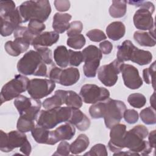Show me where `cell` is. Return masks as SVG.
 <instances>
[{
  "label": "cell",
  "instance_id": "obj_50",
  "mask_svg": "<svg viewBox=\"0 0 156 156\" xmlns=\"http://www.w3.org/2000/svg\"><path fill=\"white\" fill-rule=\"evenodd\" d=\"M99 49L101 51L102 53L104 54H109L113 49L112 43L108 41L105 40L99 44Z\"/></svg>",
  "mask_w": 156,
  "mask_h": 156
},
{
  "label": "cell",
  "instance_id": "obj_22",
  "mask_svg": "<svg viewBox=\"0 0 156 156\" xmlns=\"http://www.w3.org/2000/svg\"><path fill=\"white\" fill-rule=\"evenodd\" d=\"M133 38L140 46L153 47L155 45L154 27L150 29L149 32L143 31H135L133 34Z\"/></svg>",
  "mask_w": 156,
  "mask_h": 156
},
{
  "label": "cell",
  "instance_id": "obj_35",
  "mask_svg": "<svg viewBox=\"0 0 156 156\" xmlns=\"http://www.w3.org/2000/svg\"><path fill=\"white\" fill-rule=\"evenodd\" d=\"M34 121L20 116L16 124V129L18 130L26 133L31 132L35 127Z\"/></svg>",
  "mask_w": 156,
  "mask_h": 156
},
{
  "label": "cell",
  "instance_id": "obj_45",
  "mask_svg": "<svg viewBox=\"0 0 156 156\" xmlns=\"http://www.w3.org/2000/svg\"><path fill=\"white\" fill-rule=\"evenodd\" d=\"M70 152V144L64 140L59 143L57 150L53 154V155H68Z\"/></svg>",
  "mask_w": 156,
  "mask_h": 156
},
{
  "label": "cell",
  "instance_id": "obj_12",
  "mask_svg": "<svg viewBox=\"0 0 156 156\" xmlns=\"http://www.w3.org/2000/svg\"><path fill=\"white\" fill-rule=\"evenodd\" d=\"M121 73L125 86L129 89L136 90L143 85V80L139 74V71L134 66L123 63Z\"/></svg>",
  "mask_w": 156,
  "mask_h": 156
},
{
  "label": "cell",
  "instance_id": "obj_39",
  "mask_svg": "<svg viewBox=\"0 0 156 156\" xmlns=\"http://www.w3.org/2000/svg\"><path fill=\"white\" fill-rule=\"evenodd\" d=\"M69 65L73 66H78L83 62V56L81 51H74L69 49Z\"/></svg>",
  "mask_w": 156,
  "mask_h": 156
},
{
  "label": "cell",
  "instance_id": "obj_2",
  "mask_svg": "<svg viewBox=\"0 0 156 156\" xmlns=\"http://www.w3.org/2000/svg\"><path fill=\"white\" fill-rule=\"evenodd\" d=\"M22 23L32 20L44 23L51 13L50 2L48 0L27 1L17 7Z\"/></svg>",
  "mask_w": 156,
  "mask_h": 156
},
{
  "label": "cell",
  "instance_id": "obj_17",
  "mask_svg": "<svg viewBox=\"0 0 156 156\" xmlns=\"http://www.w3.org/2000/svg\"><path fill=\"white\" fill-rule=\"evenodd\" d=\"M68 122L80 131L87 130L91 124L90 119L79 108L75 107H72V113Z\"/></svg>",
  "mask_w": 156,
  "mask_h": 156
},
{
  "label": "cell",
  "instance_id": "obj_52",
  "mask_svg": "<svg viewBox=\"0 0 156 156\" xmlns=\"http://www.w3.org/2000/svg\"><path fill=\"white\" fill-rule=\"evenodd\" d=\"M140 155V154L138 153H136V152H132L130 151H127V152H121V151H119V152H117L116 153L114 154L113 155Z\"/></svg>",
  "mask_w": 156,
  "mask_h": 156
},
{
  "label": "cell",
  "instance_id": "obj_1",
  "mask_svg": "<svg viewBox=\"0 0 156 156\" xmlns=\"http://www.w3.org/2000/svg\"><path fill=\"white\" fill-rule=\"evenodd\" d=\"M126 109V105L124 102L109 98L91 105L89 108V113L93 119L103 118L106 127L110 129L119 123Z\"/></svg>",
  "mask_w": 156,
  "mask_h": 156
},
{
  "label": "cell",
  "instance_id": "obj_11",
  "mask_svg": "<svg viewBox=\"0 0 156 156\" xmlns=\"http://www.w3.org/2000/svg\"><path fill=\"white\" fill-rule=\"evenodd\" d=\"M55 88V82L47 79L30 80L27 92L31 98L40 99L50 94Z\"/></svg>",
  "mask_w": 156,
  "mask_h": 156
},
{
  "label": "cell",
  "instance_id": "obj_49",
  "mask_svg": "<svg viewBox=\"0 0 156 156\" xmlns=\"http://www.w3.org/2000/svg\"><path fill=\"white\" fill-rule=\"evenodd\" d=\"M62 71V69L54 65V66L51 69L49 73V75L48 76L51 80H52L54 82L58 83V80H59V78H60V76Z\"/></svg>",
  "mask_w": 156,
  "mask_h": 156
},
{
  "label": "cell",
  "instance_id": "obj_47",
  "mask_svg": "<svg viewBox=\"0 0 156 156\" xmlns=\"http://www.w3.org/2000/svg\"><path fill=\"white\" fill-rule=\"evenodd\" d=\"M54 4L55 9L59 12H66L70 8V2L68 0H55Z\"/></svg>",
  "mask_w": 156,
  "mask_h": 156
},
{
  "label": "cell",
  "instance_id": "obj_46",
  "mask_svg": "<svg viewBox=\"0 0 156 156\" xmlns=\"http://www.w3.org/2000/svg\"><path fill=\"white\" fill-rule=\"evenodd\" d=\"M15 9V3L13 1H0V13H6Z\"/></svg>",
  "mask_w": 156,
  "mask_h": 156
},
{
  "label": "cell",
  "instance_id": "obj_19",
  "mask_svg": "<svg viewBox=\"0 0 156 156\" xmlns=\"http://www.w3.org/2000/svg\"><path fill=\"white\" fill-rule=\"evenodd\" d=\"M57 93L62 98L63 104L68 107L79 108L82 106V98L75 91L72 90H58Z\"/></svg>",
  "mask_w": 156,
  "mask_h": 156
},
{
  "label": "cell",
  "instance_id": "obj_3",
  "mask_svg": "<svg viewBox=\"0 0 156 156\" xmlns=\"http://www.w3.org/2000/svg\"><path fill=\"white\" fill-rule=\"evenodd\" d=\"M148 133L147 128L143 125H137L126 131L124 139V147L133 152H140L143 155H148L152 150L149 142L144 140Z\"/></svg>",
  "mask_w": 156,
  "mask_h": 156
},
{
  "label": "cell",
  "instance_id": "obj_27",
  "mask_svg": "<svg viewBox=\"0 0 156 156\" xmlns=\"http://www.w3.org/2000/svg\"><path fill=\"white\" fill-rule=\"evenodd\" d=\"M90 144L88 137L85 134H80L70 144V151L73 154L77 155L85 151Z\"/></svg>",
  "mask_w": 156,
  "mask_h": 156
},
{
  "label": "cell",
  "instance_id": "obj_29",
  "mask_svg": "<svg viewBox=\"0 0 156 156\" xmlns=\"http://www.w3.org/2000/svg\"><path fill=\"white\" fill-rule=\"evenodd\" d=\"M127 11V1L124 0H113L109 8L110 15L115 18L123 17Z\"/></svg>",
  "mask_w": 156,
  "mask_h": 156
},
{
  "label": "cell",
  "instance_id": "obj_4",
  "mask_svg": "<svg viewBox=\"0 0 156 156\" xmlns=\"http://www.w3.org/2000/svg\"><path fill=\"white\" fill-rule=\"evenodd\" d=\"M18 71L24 75L35 76H48V69L40 54L34 50H30L18 60Z\"/></svg>",
  "mask_w": 156,
  "mask_h": 156
},
{
  "label": "cell",
  "instance_id": "obj_37",
  "mask_svg": "<svg viewBox=\"0 0 156 156\" xmlns=\"http://www.w3.org/2000/svg\"><path fill=\"white\" fill-rule=\"evenodd\" d=\"M27 28L29 32L35 37L41 34V32L45 29L46 26L43 22L35 20H32L29 21Z\"/></svg>",
  "mask_w": 156,
  "mask_h": 156
},
{
  "label": "cell",
  "instance_id": "obj_40",
  "mask_svg": "<svg viewBox=\"0 0 156 156\" xmlns=\"http://www.w3.org/2000/svg\"><path fill=\"white\" fill-rule=\"evenodd\" d=\"M17 28L12 23L1 19V35L2 37L10 35Z\"/></svg>",
  "mask_w": 156,
  "mask_h": 156
},
{
  "label": "cell",
  "instance_id": "obj_31",
  "mask_svg": "<svg viewBox=\"0 0 156 156\" xmlns=\"http://www.w3.org/2000/svg\"><path fill=\"white\" fill-rule=\"evenodd\" d=\"M142 121L147 125H152L156 123L155 110L152 107H148L143 109L140 113Z\"/></svg>",
  "mask_w": 156,
  "mask_h": 156
},
{
  "label": "cell",
  "instance_id": "obj_8",
  "mask_svg": "<svg viewBox=\"0 0 156 156\" xmlns=\"http://www.w3.org/2000/svg\"><path fill=\"white\" fill-rule=\"evenodd\" d=\"M13 104L20 116L32 121L37 119L41 106V102L39 99L24 95H20L15 98Z\"/></svg>",
  "mask_w": 156,
  "mask_h": 156
},
{
  "label": "cell",
  "instance_id": "obj_23",
  "mask_svg": "<svg viewBox=\"0 0 156 156\" xmlns=\"http://www.w3.org/2000/svg\"><path fill=\"white\" fill-rule=\"evenodd\" d=\"M83 56V62L90 64H100L102 58L101 51L94 45H89L82 51Z\"/></svg>",
  "mask_w": 156,
  "mask_h": 156
},
{
  "label": "cell",
  "instance_id": "obj_16",
  "mask_svg": "<svg viewBox=\"0 0 156 156\" xmlns=\"http://www.w3.org/2000/svg\"><path fill=\"white\" fill-rule=\"evenodd\" d=\"M32 43L23 37L15 38L14 41H8L5 43L4 48L8 54L17 57L26 52Z\"/></svg>",
  "mask_w": 156,
  "mask_h": 156
},
{
  "label": "cell",
  "instance_id": "obj_18",
  "mask_svg": "<svg viewBox=\"0 0 156 156\" xmlns=\"http://www.w3.org/2000/svg\"><path fill=\"white\" fill-rule=\"evenodd\" d=\"M58 39L59 34L55 31L44 32L36 36L31 44L34 48L37 46L49 47L57 43Z\"/></svg>",
  "mask_w": 156,
  "mask_h": 156
},
{
  "label": "cell",
  "instance_id": "obj_14",
  "mask_svg": "<svg viewBox=\"0 0 156 156\" xmlns=\"http://www.w3.org/2000/svg\"><path fill=\"white\" fill-rule=\"evenodd\" d=\"M154 12V10L144 7L137 10L133 17L135 27L141 30H147L154 28V23L152 16Z\"/></svg>",
  "mask_w": 156,
  "mask_h": 156
},
{
  "label": "cell",
  "instance_id": "obj_33",
  "mask_svg": "<svg viewBox=\"0 0 156 156\" xmlns=\"http://www.w3.org/2000/svg\"><path fill=\"white\" fill-rule=\"evenodd\" d=\"M127 101L132 107L140 108L145 105L146 99V97L141 93H133L128 96Z\"/></svg>",
  "mask_w": 156,
  "mask_h": 156
},
{
  "label": "cell",
  "instance_id": "obj_5",
  "mask_svg": "<svg viewBox=\"0 0 156 156\" xmlns=\"http://www.w3.org/2000/svg\"><path fill=\"white\" fill-rule=\"evenodd\" d=\"M0 150L4 152H9L14 149L20 147V151L26 155L31 153L32 147L26 135L19 130H12L8 133L1 130Z\"/></svg>",
  "mask_w": 156,
  "mask_h": 156
},
{
  "label": "cell",
  "instance_id": "obj_6",
  "mask_svg": "<svg viewBox=\"0 0 156 156\" xmlns=\"http://www.w3.org/2000/svg\"><path fill=\"white\" fill-rule=\"evenodd\" d=\"M72 113L71 107H58L41 110L37 117V125L46 129H51L63 122H68Z\"/></svg>",
  "mask_w": 156,
  "mask_h": 156
},
{
  "label": "cell",
  "instance_id": "obj_30",
  "mask_svg": "<svg viewBox=\"0 0 156 156\" xmlns=\"http://www.w3.org/2000/svg\"><path fill=\"white\" fill-rule=\"evenodd\" d=\"M31 134L37 143L48 144L50 136V131L49 129H46L37 125L31 131Z\"/></svg>",
  "mask_w": 156,
  "mask_h": 156
},
{
  "label": "cell",
  "instance_id": "obj_42",
  "mask_svg": "<svg viewBox=\"0 0 156 156\" xmlns=\"http://www.w3.org/2000/svg\"><path fill=\"white\" fill-rule=\"evenodd\" d=\"M86 35L91 41L94 42H99L107 38V36L104 32L97 29L89 30L87 32Z\"/></svg>",
  "mask_w": 156,
  "mask_h": 156
},
{
  "label": "cell",
  "instance_id": "obj_20",
  "mask_svg": "<svg viewBox=\"0 0 156 156\" xmlns=\"http://www.w3.org/2000/svg\"><path fill=\"white\" fill-rule=\"evenodd\" d=\"M79 78L80 73L77 68H68L62 69L58 83L63 86H71L76 83Z\"/></svg>",
  "mask_w": 156,
  "mask_h": 156
},
{
  "label": "cell",
  "instance_id": "obj_9",
  "mask_svg": "<svg viewBox=\"0 0 156 156\" xmlns=\"http://www.w3.org/2000/svg\"><path fill=\"white\" fill-rule=\"evenodd\" d=\"M123 63L115 59L109 64L101 66L98 71L99 80L106 87L115 85L118 81V74L121 73Z\"/></svg>",
  "mask_w": 156,
  "mask_h": 156
},
{
  "label": "cell",
  "instance_id": "obj_13",
  "mask_svg": "<svg viewBox=\"0 0 156 156\" xmlns=\"http://www.w3.org/2000/svg\"><path fill=\"white\" fill-rule=\"evenodd\" d=\"M126 132V126L116 124L110 129V139L108 143V149L113 152L121 151L124 148V139Z\"/></svg>",
  "mask_w": 156,
  "mask_h": 156
},
{
  "label": "cell",
  "instance_id": "obj_26",
  "mask_svg": "<svg viewBox=\"0 0 156 156\" xmlns=\"http://www.w3.org/2000/svg\"><path fill=\"white\" fill-rule=\"evenodd\" d=\"M135 47V46L131 41H124L120 45L118 46L116 59L123 63L124 62L130 60L131 54Z\"/></svg>",
  "mask_w": 156,
  "mask_h": 156
},
{
  "label": "cell",
  "instance_id": "obj_10",
  "mask_svg": "<svg viewBox=\"0 0 156 156\" xmlns=\"http://www.w3.org/2000/svg\"><path fill=\"white\" fill-rule=\"evenodd\" d=\"M80 96L86 104H95L110 98V91L95 84H85L80 90Z\"/></svg>",
  "mask_w": 156,
  "mask_h": 156
},
{
  "label": "cell",
  "instance_id": "obj_51",
  "mask_svg": "<svg viewBox=\"0 0 156 156\" xmlns=\"http://www.w3.org/2000/svg\"><path fill=\"white\" fill-rule=\"evenodd\" d=\"M155 132L156 131L155 130L151 131L148 136L149 143L152 148L155 147Z\"/></svg>",
  "mask_w": 156,
  "mask_h": 156
},
{
  "label": "cell",
  "instance_id": "obj_44",
  "mask_svg": "<svg viewBox=\"0 0 156 156\" xmlns=\"http://www.w3.org/2000/svg\"><path fill=\"white\" fill-rule=\"evenodd\" d=\"M123 118L129 124H132L136 122L138 120V113L134 109H126L124 112Z\"/></svg>",
  "mask_w": 156,
  "mask_h": 156
},
{
  "label": "cell",
  "instance_id": "obj_34",
  "mask_svg": "<svg viewBox=\"0 0 156 156\" xmlns=\"http://www.w3.org/2000/svg\"><path fill=\"white\" fill-rule=\"evenodd\" d=\"M85 38L82 34H78L70 37L67 39L66 41L67 45L69 47L75 49H80L82 48L85 46Z\"/></svg>",
  "mask_w": 156,
  "mask_h": 156
},
{
  "label": "cell",
  "instance_id": "obj_43",
  "mask_svg": "<svg viewBox=\"0 0 156 156\" xmlns=\"http://www.w3.org/2000/svg\"><path fill=\"white\" fill-rule=\"evenodd\" d=\"M83 29V24L80 21H74L69 24L67 30V35L70 37L80 34Z\"/></svg>",
  "mask_w": 156,
  "mask_h": 156
},
{
  "label": "cell",
  "instance_id": "obj_21",
  "mask_svg": "<svg viewBox=\"0 0 156 156\" xmlns=\"http://www.w3.org/2000/svg\"><path fill=\"white\" fill-rule=\"evenodd\" d=\"M72 16L69 13H55L53 16L52 28L58 34H62L68 30Z\"/></svg>",
  "mask_w": 156,
  "mask_h": 156
},
{
  "label": "cell",
  "instance_id": "obj_38",
  "mask_svg": "<svg viewBox=\"0 0 156 156\" xmlns=\"http://www.w3.org/2000/svg\"><path fill=\"white\" fill-rule=\"evenodd\" d=\"M34 49L41 55L43 61L45 64L52 65L53 63L52 58V51L48 47L37 46L34 47Z\"/></svg>",
  "mask_w": 156,
  "mask_h": 156
},
{
  "label": "cell",
  "instance_id": "obj_25",
  "mask_svg": "<svg viewBox=\"0 0 156 156\" xmlns=\"http://www.w3.org/2000/svg\"><path fill=\"white\" fill-rule=\"evenodd\" d=\"M152 60V54L149 51L140 49L136 46L132 51L130 60L143 66L149 64Z\"/></svg>",
  "mask_w": 156,
  "mask_h": 156
},
{
  "label": "cell",
  "instance_id": "obj_48",
  "mask_svg": "<svg viewBox=\"0 0 156 156\" xmlns=\"http://www.w3.org/2000/svg\"><path fill=\"white\" fill-rule=\"evenodd\" d=\"M127 2H128L129 4L135 5L136 7H138L140 8H147L152 10H155V7L154 5L152 2H149V1H127Z\"/></svg>",
  "mask_w": 156,
  "mask_h": 156
},
{
  "label": "cell",
  "instance_id": "obj_53",
  "mask_svg": "<svg viewBox=\"0 0 156 156\" xmlns=\"http://www.w3.org/2000/svg\"><path fill=\"white\" fill-rule=\"evenodd\" d=\"M150 104L151 105V107L152 108H154V109H155V92H154L152 95L151 96Z\"/></svg>",
  "mask_w": 156,
  "mask_h": 156
},
{
  "label": "cell",
  "instance_id": "obj_36",
  "mask_svg": "<svg viewBox=\"0 0 156 156\" xmlns=\"http://www.w3.org/2000/svg\"><path fill=\"white\" fill-rule=\"evenodd\" d=\"M155 62L143 71V78L147 84H152L155 89Z\"/></svg>",
  "mask_w": 156,
  "mask_h": 156
},
{
  "label": "cell",
  "instance_id": "obj_15",
  "mask_svg": "<svg viewBox=\"0 0 156 156\" xmlns=\"http://www.w3.org/2000/svg\"><path fill=\"white\" fill-rule=\"evenodd\" d=\"M76 133L74 126L68 122L50 131L49 145H54L58 141L71 140Z\"/></svg>",
  "mask_w": 156,
  "mask_h": 156
},
{
  "label": "cell",
  "instance_id": "obj_32",
  "mask_svg": "<svg viewBox=\"0 0 156 156\" xmlns=\"http://www.w3.org/2000/svg\"><path fill=\"white\" fill-rule=\"evenodd\" d=\"M63 104L61 96L56 92L50 98H46L43 102V107L46 110L52 109L55 107H61Z\"/></svg>",
  "mask_w": 156,
  "mask_h": 156
},
{
  "label": "cell",
  "instance_id": "obj_41",
  "mask_svg": "<svg viewBox=\"0 0 156 156\" xmlns=\"http://www.w3.org/2000/svg\"><path fill=\"white\" fill-rule=\"evenodd\" d=\"M85 155H97L107 156L108 155L106 147L103 144H96L94 145L90 150L84 154Z\"/></svg>",
  "mask_w": 156,
  "mask_h": 156
},
{
  "label": "cell",
  "instance_id": "obj_28",
  "mask_svg": "<svg viewBox=\"0 0 156 156\" xmlns=\"http://www.w3.org/2000/svg\"><path fill=\"white\" fill-rule=\"evenodd\" d=\"M54 59L56 64L61 68H66L69 65V51L63 45L57 46L54 51Z\"/></svg>",
  "mask_w": 156,
  "mask_h": 156
},
{
  "label": "cell",
  "instance_id": "obj_24",
  "mask_svg": "<svg viewBox=\"0 0 156 156\" xmlns=\"http://www.w3.org/2000/svg\"><path fill=\"white\" fill-rule=\"evenodd\" d=\"M126 33V27L121 21H114L111 23L106 27L107 37L113 40L117 41L122 38Z\"/></svg>",
  "mask_w": 156,
  "mask_h": 156
},
{
  "label": "cell",
  "instance_id": "obj_7",
  "mask_svg": "<svg viewBox=\"0 0 156 156\" xmlns=\"http://www.w3.org/2000/svg\"><path fill=\"white\" fill-rule=\"evenodd\" d=\"M30 80L21 74L15 75V77L6 83L1 91V102L10 101L16 98L27 90Z\"/></svg>",
  "mask_w": 156,
  "mask_h": 156
}]
</instances>
